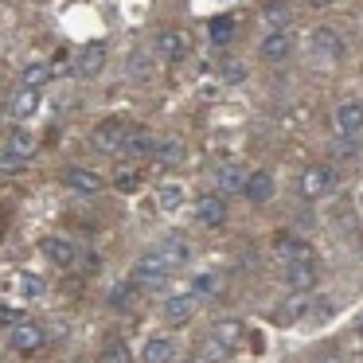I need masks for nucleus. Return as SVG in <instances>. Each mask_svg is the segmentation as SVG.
I'll use <instances>...</instances> for the list:
<instances>
[{
    "instance_id": "24",
    "label": "nucleus",
    "mask_w": 363,
    "mask_h": 363,
    "mask_svg": "<svg viewBox=\"0 0 363 363\" xmlns=\"http://www.w3.org/2000/svg\"><path fill=\"white\" fill-rule=\"evenodd\" d=\"M35 110H40V90H20L16 102H12V118H16V121H28Z\"/></svg>"
},
{
    "instance_id": "21",
    "label": "nucleus",
    "mask_w": 363,
    "mask_h": 363,
    "mask_svg": "<svg viewBox=\"0 0 363 363\" xmlns=\"http://www.w3.org/2000/svg\"><path fill=\"white\" fill-rule=\"evenodd\" d=\"M141 363H176V344L168 336H152L141 352Z\"/></svg>"
},
{
    "instance_id": "37",
    "label": "nucleus",
    "mask_w": 363,
    "mask_h": 363,
    "mask_svg": "<svg viewBox=\"0 0 363 363\" xmlns=\"http://www.w3.org/2000/svg\"><path fill=\"white\" fill-rule=\"evenodd\" d=\"M301 313H305V297H293V305L285 308V316H301Z\"/></svg>"
},
{
    "instance_id": "13",
    "label": "nucleus",
    "mask_w": 363,
    "mask_h": 363,
    "mask_svg": "<svg viewBox=\"0 0 363 363\" xmlns=\"http://www.w3.org/2000/svg\"><path fill=\"white\" fill-rule=\"evenodd\" d=\"M102 67H106V43H90V48H82L79 59H74V74H79V79H94Z\"/></svg>"
},
{
    "instance_id": "35",
    "label": "nucleus",
    "mask_w": 363,
    "mask_h": 363,
    "mask_svg": "<svg viewBox=\"0 0 363 363\" xmlns=\"http://www.w3.org/2000/svg\"><path fill=\"white\" fill-rule=\"evenodd\" d=\"M355 152H359V141H355V137H340L336 157H355Z\"/></svg>"
},
{
    "instance_id": "38",
    "label": "nucleus",
    "mask_w": 363,
    "mask_h": 363,
    "mask_svg": "<svg viewBox=\"0 0 363 363\" xmlns=\"http://www.w3.org/2000/svg\"><path fill=\"white\" fill-rule=\"evenodd\" d=\"M82 266H86V274H94V269L102 266V258H94V254H86V258H82Z\"/></svg>"
},
{
    "instance_id": "40",
    "label": "nucleus",
    "mask_w": 363,
    "mask_h": 363,
    "mask_svg": "<svg viewBox=\"0 0 363 363\" xmlns=\"http://www.w3.org/2000/svg\"><path fill=\"white\" fill-rule=\"evenodd\" d=\"M71 363H90V359H71Z\"/></svg>"
},
{
    "instance_id": "7",
    "label": "nucleus",
    "mask_w": 363,
    "mask_h": 363,
    "mask_svg": "<svg viewBox=\"0 0 363 363\" xmlns=\"http://www.w3.org/2000/svg\"><path fill=\"white\" fill-rule=\"evenodd\" d=\"M196 219L203 223V227H223V223H227V196H219V191L199 196L196 199Z\"/></svg>"
},
{
    "instance_id": "28",
    "label": "nucleus",
    "mask_w": 363,
    "mask_h": 363,
    "mask_svg": "<svg viewBox=\"0 0 363 363\" xmlns=\"http://www.w3.org/2000/svg\"><path fill=\"white\" fill-rule=\"evenodd\" d=\"M180 157H184V145L176 141V137H168V141H157V149H152V160H160V164H176Z\"/></svg>"
},
{
    "instance_id": "22",
    "label": "nucleus",
    "mask_w": 363,
    "mask_h": 363,
    "mask_svg": "<svg viewBox=\"0 0 363 363\" xmlns=\"http://www.w3.org/2000/svg\"><path fill=\"white\" fill-rule=\"evenodd\" d=\"M262 20H266L274 32H285V28H289V20H293V12H289V4H285V0H269L266 9H262Z\"/></svg>"
},
{
    "instance_id": "33",
    "label": "nucleus",
    "mask_w": 363,
    "mask_h": 363,
    "mask_svg": "<svg viewBox=\"0 0 363 363\" xmlns=\"http://www.w3.org/2000/svg\"><path fill=\"white\" fill-rule=\"evenodd\" d=\"M24 164H28V160H20L16 152H9L4 145H0V176H20V172H24Z\"/></svg>"
},
{
    "instance_id": "20",
    "label": "nucleus",
    "mask_w": 363,
    "mask_h": 363,
    "mask_svg": "<svg viewBox=\"0 0 363 363\" xmlns=\"http://www.w3.org/2000/svg\"><path fill=\"white\" fill-rule=\"evenodd\" d=\"M152 149H157V137H152L149 129H129L125 145H121V152H125V157H133V160L152 157Z\"/></svg>"
},
{
    "instance_id": "23",
    "label": "nucleus",
    "mask_w": 363,
    "mask_h": 363,
    "mask_svg": "<svg viewBox=\"0 0 363 363\" xmlns=\"http://www.w3.org/2000/svg\"><path fill=\"white\" fill-rule=\"evenodd\" d=\"M215 344L227 347V352H235V347L242 344V324L238 320H219L215 324Z\"/></svg>"
},
{
    "instance_id": "18",
    "label": "nucleus",
    "mask_w": 363,
    "mask_h": 363,
    "mask_svg": "<svg viewBox=\"0 0 363 363\" xmlns=\"http://www.w3.org/2000/svg\"><path fill=\"white\" fill-rule=\"evenodd\" d=\"M285 285H289L293 293H305L316 285V262H293V266H285Z\"/></svg>"
},
{
    "instance_id": "39",
    "label": "nucleus",
    "mask_w": 363,
    "mask_h": 363,
    "mask_svg": "<svg viewBox=\"0 0 363 363\" xmlns=\"http://www.w3.org/2000/svg\"><path fill=\"white\" fill-rule=\"evenodd\" d=\"M308 4H313V9H328L332 0H308Z\"/></svg>"
},
{
    "instance_id": "36",
    "label": "nucleus",
    "mask_w": 363,
    "mask_h": 363,
    "mask_svg": "<svg viewBox=\"0 0 363 363\" xmlns=\"http://www.w3.org/2000/svg\"><path fill=\"white\" fill-rule=\"evenodd\" d=\"M129 71H133L137 79H145V71H149V63H145V55H133V59H129Z\"/></svg>"
},
{
    "instance_id": "32",
    "label": "nucleus",
    "mask_w": 363,
    "mask_h": 363,
    "mask_svg": "<svg viewBox=\"0 0 363 363\" xmlns=\"http://www.w3.org/2000/svg\"><path fill=\"white\" fill-rule=\"evenodd\" d=\"M207 32H211V43H230V40H235V20L219 16V20H211V24H207Z\"/></svg>"
},
{
    "instance_id": "5",
    "label": "nucleus",
    "mask_w": 363,
    "mask_h": 363,
    "mask_svg": "<svg viewBox=\"0 0 363 363\" xmlns=\"http://www.w3.org/2000/svg\"><path fill=\"white\" fill-rule=\"evenodd\" d=\"M63 184H67L71 191H82V196H94V191H102V188H106V176H102V172H94V168L71 164V168H63Z\"/></svg>"
},
{
    "instance_id": "8",
    "label": "nucleus",
    "mask_w": 363,
    "mask_h": 363,
    "mask_svg": "<svg viewBox=\"0 0 363 363\" xmlns=\"http://www.w3.org/2000/svg\"><path fill=\"white\" fill-rule=\"evenodd\" d=\"M157 254L168 262V269H176V266H188L191 262V238H184V235H164L160 238V246H157Z\"/></svg>"
},
{
    "instance_id": "19",
    "label": "nucleus",
    "mask_w": 363,
    "mask_h": 363,
    "mask_svg": "<svg viewBox=\"0 0 363 363\" xmlns=\"http://www.w3.org/2000/svg\"><path fill=\"white\" fill-rule=\"evenodd\" d=\"M246 168L235 164V160H227V164H219V172H215V184H219V196H230V191H242L246 184Z\"/></svg>"
},
{
    "instance_id": "30",
    "label": "nucleus",
    "mask_w": 363,
    "mask_h": 363,
    "mask_svg": "<svg viewBox=\"0 0 363 363\" xmlns=\"http://www.w3.org/2000/svg\"><path fill=\"white\" fill-rule=\"evenodd\" d=\"M48 79H51V63H32V67L24 71V79H20V82H24V90H40Z\"/></svg>"
},
{
    "instance_id": "4",
    "label": "nucleus",
    "mask_w": 363,
    "mask_h": 363,
    "mask_svg": "<svg viewBox=\"0 0 363 363\" xmlns=\"http://www.w3.org/2000/svg\"><path fill=\"white\" fill-rule=\"evenodd\" d=\"M332 188H336V168H332V164H313L305 176H301V191H305L308 199L328 196Z\"/></svg>"
},
{
    "instance_id": "10",
    "label": "nucleus",
    "mask_w": 363,
    "mask_h": 363,
    "mask_svg": "<svg viewBox=\"0 0 363 363\" xmlns=\"http://www.w3.org/2000/svg\"><path fill=\"white\" fill-rule=\"evenodd\" d=\"M332 125L340 137H355L363 129V102H340L332 113Z\"/></svg>"
},
{
    "instance_id": "2",
    "label": "nucleus",
    "mask_w": 363,
    "mask_h": 363,
    "mask_svg": "<svg viewBox=\"0 0 363 363\" xmlns=\"http://www.w3.org/2000/svg\"><path fill=\"white\" fill-rule=\"evenodd\" d=\"M164 277H168V262L160 258L157 250H149V254H141V258H137L133 285H141V289H160V285H164Z\"/></svg>"
},
{
    "instance_id": "11",
    "label": "nucleus",
    "mask_w": 363,
    "mask_h": 363,
    "mask_svg": "<svg viewBox=\"0 0 363 363\" xmlns=\"http://www.w3.org/2000/svg\"><path fill=\"white\" fill-rule=\"evenodd\" d=\"M43 328L40 324H16L12 328V336H9V344H12V352H20V355H32V352H40L43 347Z\"/></svg>"
},
{
    "instance_id": "25",
    "label": "nucleus",
    "mask_w": 363,
    "mask_h": 363,
    "mask_svg": "<svg viewBox=\"0 0 363 363\" xmlns=\"http://www.w3.org/2000/svg\"><path fill=\"white\" fill-rule=\"evenodd\" d=\"M157 207L160 211H180L184 207V188L180 184H160L157 188Z\"/></svg>"
},
{
    "instance_id": "14",
    "label": "nucleus",
    "mask_w": 363,
    "mask_h": 363,
    "mask_svg": "<svg viewBox=\"0 0 363 363\" xmlns=\"http://www.w3.org/2000/svg\"><path fill=\"white\" fill-rule=\"evenodd\" d=\"M4 149H9V152H16L20 160H32L35 152H40V141H35V133H32V129L16 125V129H9V137H4Z\"/></svg>"
},
{
    "instance_id": "26",
    "label": "nucleus",
    "mask_w": 363,
    "mask_h": 363,
    "mask_svg": "<svg viewBox=\"0 0 363 363\" xmlns=\"http://www.w3.org/2000/svg\"><path fill=\"white\" fill-rule=\"evenodd\" d=\"M102 363H133V352H129V344L125 340H106V347H102Z\"/></svg>"
},
{
    "instance_id": "43",
    "label": "nucleus",
    "mask_w": 363,
    "mask_h": 363,
    "mask_svg": "<svg viewBox=\"0 0 363 363\" xmlns=\"http://www.w3.org/2000/svg\"><path fill=\"white\" fill-rule=\"evenodd\" d=\"M0 230H4V219H0Z\"/></svg>"
},
{
    "instance_id": "17",
    "label": "nucleus",
    "mask_w": 363,
    "mask_h": 363,
    "mask_svg": "<svg viewBox=\"0 0 363 363\" xmlns=\"http://www.w3.org/2000/svg\"><path fill=\"white\" fill-rule=\"evenodd\" d=\"M258 55L266 59V63H285V59L293 55V43H289V35H285V32H269L266 40L258 43Z\"/></svg>"
},
{
    "instance_id": "3",
    "label": "nucleus",
    "mask_w": 363,
    "mask_h": 363,
    "mask_svg": "<svg viewBox=\"0 0 363 363\" xmlns=\"http://www.w3.org/2000/svg\"><path fill=\"white\" fill-rule=\"evenodd\" d=\"M40 250H43V258H48L51 266H59V269H71L74 262H79V246H74V238H67V235H48L40 242Z\"/></svg>"
},
{
    "instance_id": "34",
    "label": "nucleus",
    "mask_w": 363,
    "mask_h": 363,
    "mask_svg": "<svg viewBox=\"0 0 363 363\" xmlns=\"http://www.w3.org/2000/svg\"><path fill=\"white\" fill-rule=\"evenodd\" d=\"M242 79H246V63L227 59V63H223V82H242Z\"/></svg>"
},
{
    "instance_id": "16",
    "label": "nucleus",
    "mask_w": 363,
    "mask_h": 363,
    "mask_svg": "<svg viewBox=\"0 0 363 363\" xmlns=\"http://www.w3.org/2000/svg\"><path fill=\"white\" fill-rule=\"evenodd\" d=\"M308 48H313L316 59H340L344 43H340V35L332 32V28H316V32L308 35Z\"/></svg>"
},
{
    "instance_id": "31",
    "label": "nucleus",
    "mask_w": 363,
    "mask_h": 363,
    "mask_svg": "<svg viewBox=\"0 0 363 363\" xmlns=\"http://www.w3.org/2000/svg\"><path fill=\"white\" fill-rule=\"evenodd\" d=\"M133 297H137V285H129V281H121L110 289V305L118 308V313H125V308L133 305Z\"/></svg>"
},
{
    "instance_id": "1",
    "label": "nucleus",
    "mask_w": 363,
    "mask_h": 363,
    "mask_svg": "<svg viewBox=\"0 0 363 363\" xmlns=\"http://www.w3.org/2000/svg\"><path fill=\"white\" fill-rule=\"evenodd\" d=\"M125 133H129V125L121 118H106V121H98V125L90 129V149L94 152H121Z\"/></svg>"
},
{
    "instance_id": "15",
    "label": "nucleus",
    "mask_w": 363,
    "mask_h": 363,
    "mask_svg": "<svg viewBox=\"0 0 363 363\" xmlns=\"http://www.w3.org/2000/svg\"><path fill=\"white\" fill-rule=\"evenodd\" d=\"M242 196L250 199L254 207L269 203V199H274V176H269V172H250V176H246V184H242Z\"/></svg>"
},
{
    "instance_id": "41",
    "label": "nucleus",
    "mask_w": 363,
    "mask_h": 363,
    "mask_svg": "<svg viewBox=\"0 0 363 363\" xmlns=\"http://www.w3.org/2000/svg\"><path fill=\"white\" fill-rule=\"evenodd\" d=\"M188 363H203V359H188Z\"/></svg>"
},
{
    "instance_id": "12",
    "label": "nucleus",
    "mask_w": 363,
    "mask_h": 363,
    "mask_svg": "<svg viewBox=\"0 0 363 363\" xmlns=\"http://www.w3.org/2000/svg\"><path fill=\"white\" fill-rule=\"evenodd\" d=\"M196 305H199V293L196 289H180V293H172V297L164 301V316L172 324H180V320H188V316L196 313Z\"/></svg>"
},
{
    "instance_id": "27",
    "label": "nucleus",
    "mask_w": 363,
    "mask_h": 363,
    "mask_svg": "<svg viewBox=\"0 0 363 363\" xmlns=\"http://www.w3.org/2000/svg\"><path fill=\"white\" fill-rule=\"evenodd\" d=\"M43 289H48V285H43V277H40V274H32V269H24V274H20V301H35V297H43Z\"/></svg>"
},
{
    "instance_id": "9",
    "label": "nucleus",
    "mask_w": 363,
    "mask_h": 363,
    "mask_svg": "<svg viewBox=\"0 0 363 363\" xmlns=\"http://www.w3.org/2000/svg\"><path fill=\"white\" fill-rule=\"evenodd\" d=\"M274 254L285 262V266H293V262H316L313 246L301 242V238H293V235H277L274 238Z\"/></svg>"
},
{
    "instance_id": "6",
    "label": "nucleus",
    "mask_w": 363,
    "mask_h": 363,
    "mask_svg": "<svg viewBox=\"0 0 363 363\" xmlns=\"http://www.w3.org/2000/svg\"><path fill=\"white\" fill-rule=\"evenodd\" d=\"M188 51H191V40H188V32H180V28H168V32L157 35V55L164 59V63H180Z\"/></svg>"
},
{
    "instance_id": "29",
    "label": "nucleus",
    "mask_w": 363,
    "mask_h": 363,
    "mask_svg": "<svg viewBox=\"0 0 363 363\" xmlns=\"http://www.w3.org/2000/svg\"><path fill=\"white\" fill-rule=\"evenodd\" d=\"M137 184H141V168L121 164L118 172H113V188H118V191H137Z\"/></svg>"
},
{
    "instance_id": "42",
    "label": "nucleus",
    "mask_w": 363,
    "mask_h": 363,
    "mask_svg": "<svg viewBox=\"0 0 363 363\" xmlns=\"http://www.w3.org/2000/svg\"><path fill=\"white\" fill-rule=\"evenodd\" d=\"M0 86H4V74H0Z\"/></svg>"
}]
</instances>
